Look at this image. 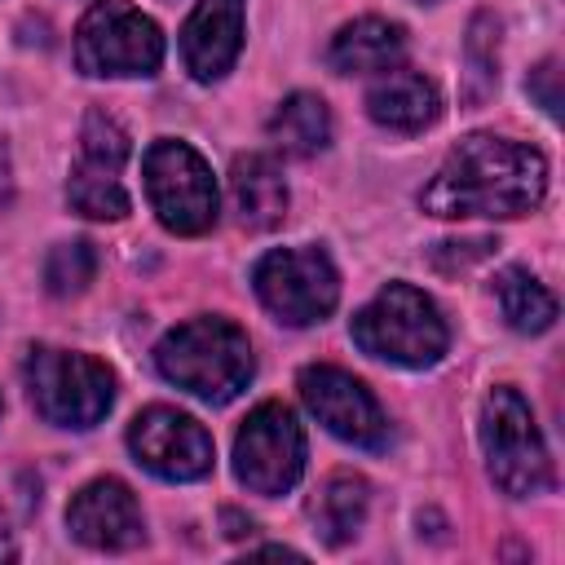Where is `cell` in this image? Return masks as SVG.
Here are the masks:
<instances>
[{"instance_id":"18","label":"cell","mask_w":565,"mask_h":565,"mask_svg":"<svg viewBox=\"0 0 565 565\" xmlns=\"http://www.w3.org/2000/svg\"><path fill=\"white\" fill-rule=\"evenodd\" d=\"M269 137L287 150V154H318L331 141V110L318 93H291L274 119H269Z\"/></svg>"},{"instance_id":"4","label":"cell","mask_w":565,"mask_h":565,"mask_svg":"<svg viewBox=\"0 0 565 565\" xmlns=\"http://www.w3.org/2000/svg\"><path fill=\"white\" fill-rule=\"evenodd\" d=\"M26 388L35 411L57 428H93L115 402V375L106 362L53 344L26 353Z\"/></svg>"},{"instance_id":"24","label":"cell","mask_w":565,"mask_h":565,"mask_svg":"<svg viewBox=\"0 0 565 565\" xmlns=\"http://www.w3.org/2000/svg\"><path fill=\"white\" fill-rule=\"evenodd\" d=\"M13 199V168H9V154H4V146H0V207Z\"/></svg>"},{"instance_id":"26","label":"cell","mask_w":565,"mask_h":565,"mask_svg":"<svg viewBox=\"0 0 565 565\" xmlns=\"http://www.w3.org/2000/svg\"><path fill=\"white\" fill-rule=\"evenodd\" d=\"M9 556H18V547H13V534H9V525L0 516V561H9Z\"/></svg>"},{"instance_id":"23","label":"cell","mask_w":565,"mask_h":565,"mask_svg":"<svg viewBox=\"0 0 565 565\" xmlns=\"http://www.w3.org/2000/svg\"><path fill=\"white\" fill-rule=\"evenodd\" d=\"M530 93L539 97V106H543L547 115L561 110V97H556V62H543V66L530 75Z\"/></svg>"},{"instance_id":"7","label":"cell","mask_w":565,"mask_h":565,"mask_svg":"<svg viewBox=\"0 0 565 565\" xmlns=\"http://www.w3.org/2000/svg\"><path fill=\"white\" fill-rule=\"evenodd\" d=\"M252 282L260 305L287 327L322 322L340 300V274L331 256L318 247H278L260 256L252 269Z\"/></svg>"},{"instance_id":"5","label":"cell","mask_w":565,"mask_h":565,"mask_svg":"<svg viewBox=\"0 0 565 565\" xmlns=\"http://www.w3.org/2000/svg\"><path fill=\"white\" fill-rule=\"evenodd\" d=\"M481 446H486V468L499 490L512 499L543 494L552 486V459L543 446V433L525 406V397L508 384H499L486 406H481Z\"/></svg>"},{"instance_id":"6","label":"cell","mask_w":565,"mask_h":565,"mask_svg":"<svg viewBox=\"0 0 565 565\" xmlns=\"http://www.w3.org/2000/svg\"><path fill=\"white\" fill-rule=\"evenodd\" d=\"M75 62L84 75H154L163 31L128 0H97L75 26Z\"/></svg>"},{"instance_id":"12","label":"cell","mask_w":565,"mask_h":565,"mask_svg":"<svg viewBox=\"0 0 565 565\" xmlns=\"http://www.w3.org/2000/svg\"><path fill=\"white\" fill-rule=\"evenodd\" d=\"M66 525H71V534H75L84 547H97V552H128V547H137L141 534H146L137 494H132L124 481H115V477L88 481V486L71 499Z\"/></svg>"},{"instance_id":"10","label":"cell","mask_w":565,"mask_h":565,"mask_svg":"<svg viewBox=\"0 0 565 565\" xmlns=\"http://www.w3.org/2000/svg\"><path fill=\"white\" fill-rule=\"evenodd\" d=\"M128 450L141 468H150L163 481H194L212 472L207 428L177 406H146L128 424Z\"/></svg>"},{"instance_id":"2","label":"cell","mask_w":565,"mask_h":565,"mask_svg":"<svg viewBox=\"0 0 565 565\" xmlns=\"http://www.w3.org/2000/svg\"><path fill=\"white\" fill-rule=\"evenodd\" d=\"M159 375L203 402H230L252 380V344L230 318H190L154 349Z\"/></svg>"},{"instance_id":"15","label":"cell","mask_w":565,"mask_h":565,"mask_svg":"<svg viewBox=\"0 0 565 565\" xmlns=\"http://www.w3.org/2000/svg\"><path fill=\"white\" fill-rule=\"evenodd\" d=\"M230 199L243 230H274L287 216V181L269 154H238L230 168Z\"/></svg>"},{"instance_id":"19","label":"cell","mask_w":565,"mask_h":565,"mask_svg":"<svg viewBox=\"0 0 565 565\" xmlns=\"http://www.w3.org/2000/svg\"><path fill=\"white\" fill-rule=\"evenodd\" d=\"M124 168L115 163H102V159H88L79 154L71 181H66V199L79 216H93V221H119L128 216V190L119 181Z\"/></svg>"},{"instance_id":"3","label":"cell","mask_w":565,"mask_h":565,"mask_svg":"<svg viewBox=\"0 0 565 565\" xmlns=\"http://www.w3.org/2000/svg\"><path fill=\"white\" fill-rule=\"evenodd\" d=\"M353 340L362 353L397 362V366H433L446 353V322L437 305L411 287V282H388L375 291L371 305L353 313Z\"/></svg>"},{"instance_id":"22","label":"cell","mask_w":565,"mask_h":565,"mask_svg":"<svg viewBox=\"0 0 565 565\" xmlns=\"http://www.w3.org/2000/svg\"><path fill=\"white\" fill-rule=\"evenodd\" d=\"M494 40H499V22L490 13H477L472 18V31H468V75L481 79L477 84V97H486V88L494 84Z\"/></svg>"},{"instance_id":"14","label":"cell","mask_w":565,"mask_h":565,"mask_svg":"<svg viewBox=\"0 0 565 565\" xmlns=\"http://www.w3.org/2000/svg\"><path fill=\"white\" fill-rule=\"evenodd\" d=\"M366 110L375 124H384L393 132H419L441 115V97H437L433 79H424L419 71H388L371 84Z\"/></svg>"},{"instance_id":"25","label":"cell","mask_w":565,"mask_h":565,"mask_svg":"<svg viewBox=\"0 0 565 565\" xmlns=\"http://www.w3.org/2000/svg\"><path fill=\"white\" fill-rule=\"evenodd\" d=\"M225 525H230V530H225L230 539H243V534H252V530H256V525H252V521H243L238 512H225Z\"/></svg>"},{"instance_id":"8","label":"cell","mask_w":565,"mask_h":565,"mask_svg":"<svg viewBox=\"0 0 565 565\" xmlns=\"http://www.w3.org/2000/svg\"><path fill=\"white\" fill-rule=\"evenodd\" d=\"M146 194L172 234H203L216 225V181L203 154L185 141H154L146 150Z\"/></svg>"},{"instance_id":"16","label":"cell","mask_w":565,"mask_h":565,"mask_svg":"<svg viewBox=\"0 0 565 565\" xmlns=\"http://www.w3.org/2000/svg\"><path fill=\"white\" fill-rule=\"evenodd\" d=\"M406 53V31L388 18H358L335 31L331 40V66L340 75H366V71H388Z\"/></svg>"},{"instance_id":"17","label":"cell","mask_w":565,"mask_h":565,"mask_svg":"<svg viewBox=\"0 0 565 565\" xmlns=\"http://www.w3.org/2000/svg\"><path fill=\"white\" fill-rule=\"evenodd\" d=\"M366 503H371L366 481L353 477V472H335V477L322 486L318 503H313V525H318L322 543L344 547V543L362 530V521H366Z\"/></svg>"},{"instance_id":"21","label":"cell","mask_w":565,"mask_h":565,"mask_svg":"<svg viewBox=\"0 0 565 565\" xmlns=\"http://www.w3.org/2000/svg\"><path fill=\"white\" fill-rule=\"evenodd\" d=\"M97 274V252L93 243H57L44 260V287L53 296H79Z\"/></svg>"},{"instance_id":"27","label":"cell","mask_w":565,"mask_h":565,"mask_svg":"<svg viewBox=\"0 0 565 565\" xmlns=\"http://www.w3.org/2000/svg\"><path fill=\"white\" fill-rule=\"evenodd\" d=\"M428 4H433V0H428Z\"/></svg>"},{"instance_id":"20","label":"cell","mask_w":565,"mask_h":565,"mask_svg":"<svg viewBox=\"0 0 565 565\" xmlns=\"http://www.w3.org/2000/svg\"><path fill=\"white\" fill-rule=\"evenodd\" d=\"M494 300H499L508 327H516V331L534 335V331H547L556 322V296L539 278H530L525 269H503L494 278Z\"/></svg>"},{"instance_id":"13","label":"cell","mask_w":565,"mask_h":565,"mask_svg":"<svg viewBox=\"0 0 565 565\" xmlns=\"http://www.w3.org/2000/svg\"><path fill=\"white\" fill-rule=\"evenodd\" d=\"M243 49V0H199L181 26V57L194 79H221Z\"/></svg>"},{"instance_id":"9","label":"cell","mask_w":565,"mask_h":565,"mask_svg":"<svg viewBox=\"0 0 565 565\" xmlns=\"http://www.w3.org/2000/svg\"><path fill=\"white\" fill-rule=\"evenodd\" d=\"M234 472L256 494H282L305 472V433L282 402H260L234 437Z\"/></svg>"},{"instance_id":"11","label":"cell","mask_w":565,"mask_h":565,"mask_svg":"<svg viewBox=\"0 0 565 565\" xmlns=\"http://www.w3.org/2000/svg\"><path fill=\"white\" fill-rule=\"evenodd\" d=\"M300 397L318 415V424H327V433H335L340 441L362 446V450H384L388 446V419H384L380 402L349 371L327 366V362L305 366L300 371Z\"/></svg>"},{"instance_id":"1","label":"cell","mask_w":565,"mask_h":565,"mask_svg":"<svg viewBox=\"0 0 565 565\" xmlns=\"http://www.w3.org/2000/svg\"><path fill=\"white\" fill-rule=\"evenodd\" d=\"M547 163L534 146L494 132L463 137L419 194V207L441 221L468 216H525L543 203Z\"/></svg>"}]
</instances>
